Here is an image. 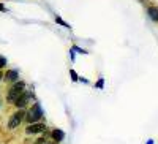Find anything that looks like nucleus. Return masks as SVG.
Instances as JSON below:
<instances>
[{
	"instance_id": "obj_5",
	"label": "nucleus",
	"mask_w": 158,
	"mask_h": 144,
	"mask_svg": "<svg viewBox=\"0 0 158 144\" xmlns=\"http://www.w3.org/2000/svg\"><path fill=\"white\" fill-rule=\"evenodd\" d=\"M30 97H32V94L30 92H24L18 100H16V103H15V106L18 108V109H22L24 106H25V104H27L29 103V100H30Z\"/></svg>"
},
{
	"instance_id": "obj_3",
	"label": "nucleus",
	"mask_w": 158,
	"mask_h": 144,
	"mask_svg": "<svg viewBox=\"0 0 158 144\" xmlns=\"http://www.w3.org/2000/svg\"><path fill=\"white\" fill-rule=\"evenodd\" d=\"M24 119H25V111H24V109H18L15 114L11 116V119H10V122H8V128H10V130L16 128Z\"/></svg>"
},
{
	"instance_id": "obj_2",
	"label": "nucleus",
	"mask_w": 158,
	"mask_h": 144,
	"mask_svg": "<svg viewBox=\"0 0 158 144\" xmlns=\"http://www.w3.org/2000/svg\"><path fill=\"white\" fill-rule=\"evenodd\" d=\"M41 117H43V109H41V106H40V103H35L30 108V111L25 114V119H27L29 125L30 124H38V121H41Z\"/></svg>"
},
{
	"instance_id": "obj_10",
	"label": "nucleus",
	"mask_w": 158,
	"mask_h": 144,
	"mask_svg": "<svg viewBox=\"0 0 158 144\" xmlns=\"http://www.w3.org/2000/svg\"><path fill=\"white\" fill-rule=\"evenodd\" d=\"M56 22H59V24H62V25H65V27H70V25L67 24V22H63L60 18H56Z\"/></svg>"
},
{
	"instance_id": "obj_1",
	"label": "nucleus",
	"mask_w": 158,
	"mask_h": 144,
	"mask_svg": "<svg viewBox=\"0 0 158 144\" xmlns=\"http://www.w3.org/2000/svg\"><path fill=\"white\" fill-rule=\"evenodd\" d=\"M24 87H25V84L22 83V81H18V83H15L13 84V87L8 90V95H6V100L10 101V103H16V100L24 94Z\"/></svg>"
},
{
	"instance_id": "obj_9",
	"label": "nucleus",
	"mask_w": 158,
	"mask_h": 144,
	"mask_svg": "<svg viewBox=\"0 0 158 144\" xmlns=\"http://www.w3.org/2000/svg\"><path fill=\"white\" fill-rule=\"evenodd\" d=\"M5 65H6V59L5 57H0V68H3Z\"/></svg>"
},
{
	"instance_id": "obj_13",
	"label": "nucleus",
	"mask_w": 158,
	"mask_h": 144,
	"mask_svg": "<svg viewBox=\"0 0 158 144\" xmlns=\"http://www.w3.org/2000/svg\"><path fill=\"white\" fill-rule=\"evenodd\" d=\"M97 86H98V87H103V79H100V81H98V84H97Z\"/></svg>"
},
{
	"instance_id": "obj_4",
	"label": "nucleus",
	"mask_w": 158,
	"mask_h": 144,
	"mask_svg": "<svg viewBox=\"0 0 158 144\" xmlns=\"http://www.w3.org/2000/svg\"><path fill=\"white\" fill-rule=\"evenodd\" d=\"M46 132V125L38 122V124H30L27 128H25V133L27 135H36V133H43Z\"/></svg>"
},
{
	"instance_id": "obj_12",
	"label": "nucleus",
	"mask_w": 158,
	"mask_h": 144,
	"mask_svg": "<svg viewBox=\"0 0 158 144\" xmlns=\"http://www.w3.org/2000/svg\"><path fill=\"white\" fill-rule=\"evenodd\" d=\"M35 144H48V142H46V136H44V138H40Z\"/></svg>"
},
{
	"instance_id": "obj_15",
	"label": "nucleus",
	"mask_w": 158,
	"mask_h": 144,
	"mask_svg": "<svg viewBox=\"0 0 158 144\" xmlns=\"http://www.w3.org/2000/svg\"><path fill=\"white\" fill-rule=\"evenodd\" d=\"M2 78H3V74H2V71H0V79H2Z\"/></svg>"
},
{
	"instance_id": "obj_6",
	"label": "nucleus",
	"mask_w": 158,
	"mask_h": 144,
	"mask_svg": "<svg viewBox=\"0 0 158 144\" xmlns=\"http://www.w3.org/2000/svg\"><path fill=\"white\" fill-rule=\"evenodd\" d=\"M18 79H19V73H18V70H8V71H6V74H5V81H8V83H18Z\"/></svg>"
},
{
	"instance_id": "obj_8",
	"label": "nucleus",
	"mask_w": 158,
	"mask_h": 144,
	"mask_svg": "<svg viewBox=\"0 0 158 144\" xmlns=\"http://www.w3.org/2000/svg\"><path fill=\"white\" fill-rule=\"evenodd\" d=\"M147 13H149L150 19H153V21H158V8H155V6H150V8L147 10Z\"/></svg>"
},
{
	"instance_id": "obj_14",
	"label": "nucleus",
	"mask_w": 158,
	"mask_h": 144,
	"mask_svg": "<svg viewBox=\"0 0 158 144\" xmlns=\"http://www.w3.org/2000/svg\"><path fill=\"white\" fill-rule=\"evenodd\" d=\"M0 11H6V8H5V6H3L2 3H0Z\"/></svg>"
},
{
	"instance_id": "obj_7",
	"label": "nucleus",
	"mask_w": 158,
	"mask_h": 144,
	"mask_svg": "<svg viewBox=\"0 0 158 144\" xmlns=\"http://www.w3.org/2000/svg\"><path fill=\"white\" fill-rule=\"evenodd\" d=\"M51 135H52V139H54L56 142H60V141L65 138V133L62 132L60 128H56V130H54V132H52Z\"/></svg>"
},
{
	"instance_id": "obj_16",
	"label": "nucleus",
	"mask_w": 158,
	"mask_h": 144,
	"mask_svg": "<svg viewBox=\"0 0 158 144\" xmlns=\"http://www.w3.org/2000/svg\"><path fill=\"white\" fill-rule=\"evenodd\" d=\"M147 144H153V141H152V139H150V141H149V142H147Z\"/></svg>"
},
{
	"instance_id": "obj_17",
	"label": "nucleus",
	"mask_w": 158,
	"mask_h": 144,
	"mask_svg": "<svg viewBox=\"0 0 158 144\" xmlns=\"http://www.w3.org/2000/svg\"><path fill=\"white\" fill-rule=\"evenodd\" d=\"M48 144H51V142H48ZM54 144H57V142H54Z\"/></svg>"
},
{
	"instance_id": "obj_11",
	"label": "nucleus",
	"mask_w": 158,
	"mask_h": 144,
	"mask_svg": "<svg viewBox=\"0 0 158 144\" xmlns=\"http://www.w3.org/2000/svg\"><path fill=\"white\" fill-rule=\"evenodd\" d=\"M70 74H71V79H73V81H77V74H76L73 70H70Z\"/></svg>"
}]
</instances>
